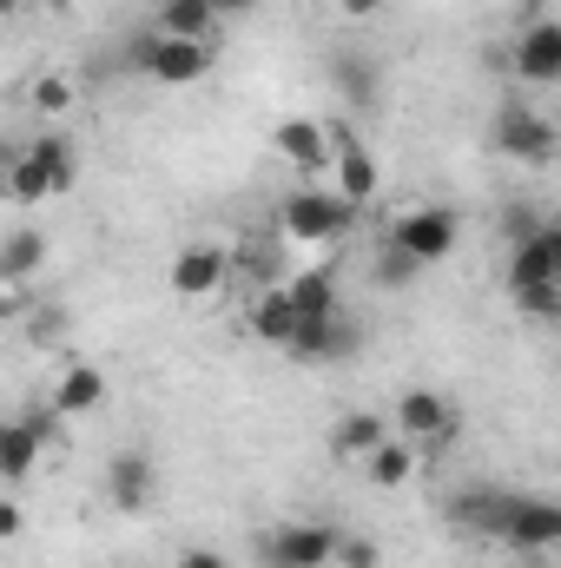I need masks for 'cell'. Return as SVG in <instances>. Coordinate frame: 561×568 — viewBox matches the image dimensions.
<instances>
[{"label": "cell", "mask_w": 561, "mask_h": 568, "mask_svg": "<svg viewBox=\"0 0 561 568\" xmlns=\"http://www.w3.org/2000/svg\"><path fill=\"white\" fill-rule=\"evenodd\" d=\"M73 179H80V152L67 133H33L20 152H0V192L13 205H47L73 192Z\"/></svg>", "instance_id": "1"}, {"label": "cell", "mask_w": 561, "mask_h": 568, "mask_svg": "<svg viewBox=\"0 0 561 568\" xmlns=\"http://www.w3.org/2000/svg\"><path fill=\"white\" fill-rule=\"evenodd\" d=\"M509 297H516L536 324L561 317V225L555 219H549L536 239L509 245Z\"/></svg>", "instance_id": "2"}, {"label": "cell", "mask_w": 561, "mask_h": 568, "mask_svg": "<svg viewBox=\"0 0 561 568\" xmlns=\"http://www.w3.org/2000/svg\"><path fill=\"white\" fill-rule=\"evenodd\" d=\"M350 225H357V205L337 192H317V185H297L278 205V239H290V245H337Z\"/></svg>", "instance_id": "3"}, {"label": "cell", "mask_w": 561, "mask_h": 568, "mask_svg": "<svg viewBox=\"0 0 561 568\" xmlns=\"http://www.w3.org/2000/svg\"><path fill=\"white\" fill-rule=\"evenodd\" d=\"M456 239H462V219L449 212V205H410V212H397L390 219V232H384V245H397L410 265H442L449 252H456Z\"/></svg>", "instance_id": "4"}, {"label": "cell", "mask_w": 561, "mask_h": 568, "mask_svg": "<svg viewBox=\"0 0 561 568\" xmlns=\"http://www.w3.org/2000/svg\"><path fill=\"white\" fill-rule=\"evenodd\" d=\"M133 67L159 87H198L212 73V40H172V33H145L133 40Z\"/></svg>", "instance_id": "5"}, {"label": "cell", "mask_w": 561, "mask_h": 568, "mask_svg": "<svg viewBox=\"0 0 561 568\" xmlns=\"http://www.w3.org/2000/svg\"><path fill=\"white\" fill-rule=\"evenodd\" d=\"M462 429V410L442 397V390H404L397 397V429L390 436H404V443H417V449H449V436Z\"/></svg>", "instance_id": "6"}, {"label": "cell", "mask_w": 561, "mask_h": 568, "mask_svg": "<svg viewBox=\"0 0 561 568\" xmlns=\"http://www.w3.org/2000/svg\"><path fill=\"white\" fill-rule=\"evenodd\" d=\"M324 133H330V172H337V199H350L357 212L377 199V185H384V172H377V159H370V145L357 140L344 120H324Z\"/></svg>", "instance_id": "7"}, {"label": "cell", "mask_w": 561, "mask_h": 568, "mask_svg": "<svg viewBox=\"0 0 561 568\" xmlns=\"http://www.w3.org/2000/svg\"><path fill=\"white\" fill-rule=\"evenodd\" d=\"M496 542L522 549V556H542L561 542V509L549 496H509L502 503V523H496Z\"/></svg>", "instance_id": "8"}, {"label": "cell", "mask_w": 561, "mask_h": 568, "mask_svg": "<svg viewBox=\"0 0 561 568\" xmlns=\"http://www.w3.org/2000/svg\"><path fill=\"white\" fill-rule=\"evenodd\" d=\"M496 145L522 165H549L555 159V120L536 113V106H502L496 113Z\"/></svg>", "instance_id": "9"}, {"label": "cell", "mask_w": 561, "mask_h": 568, "mask_svg": "<svg viewBox=\"0 0 561 568\" xmlns=\"http://www.w3.org/2000/svg\"><path fill=\"white\" fill-rule=\"evenodd\" d=\"M509 73L529 87H555L561 80V27L555 20H529L509 47Z\"/></svg>", "instance_id": "10"}, {"label": "cell", "mask_w": 561, "mask_h": 568, "mask_svg": "<svg viewBox=\"0 0 561 568\" xmlns=\"http://www.w3.org/2000/svg\"><path fill=\"white\" fill-rule=\"evenodd\" d=\"M350 351H357V317L330 311V317H297V331H290V351H284V357L337 364V357H350Z\"/></svg>", "instance_id": "11"}, {"label": "cell", "mask_w": 561, "mask_h": 568, "mask_svg": "<svg viewBox=\"0 0 561 568\" xmlns=\"http://www.w3.org/2000/svg\"><path fill=\"white\" fill-rule=\"evenodd\" d=\"M330 542H337L330 523H284V529L265 536V562L272 568H330Z\"/></svg>", "instance_id": "12"}, {"label": "cell", "mask_w": 561, "mask_h": 568, "mask_svg": "<svg viewBox=\"0 0 561 568\" xmlns=\"http://www.w3.org/2000/svg\"><path fill=\"white\" fill-rule=\"evenodd\" d=\"M172 297H212V291H225L232 284V252L225 245H185L178 258H172Z\"/></svg>", "instance_id": "13"}, {"label": "cell", "mask_w": 561, "mask_h": 568, "mask_svg": "<svg viewBox=\"0 0 561 568\" xmlns=\"http://www.w3.org/2000/svg\"><path fill=\"white\" fill-rule=\"evenodd\" d=\"M152 496H159V463H152L145 449H120V456L106 463V503H113L120 516H140Z\"/></svg>", "instance_id": "14"}, {"label": "cell", "mask_w": 561, "mask_h": 568, "mask_svg": "<svg viewBox=\"0 0 561 568\" xmlns=\"http://www.w3.org/2000/svg\"><path fill=\"white\" fill-rule=\"evenodd\" d=\"M272 152L284 165H297V172H324L330 165V133H324V120H278L272 126Z\"/></svg>", "instance_id": "15"}, {"label": "cell", "mask_w": 561, "mask_h": 568, "mask_svg": "<svg viewBox=\"0 0 561 568\" xmlns=\"http://www.w3.org/2000/svg\"><path fill=\"white\" fill-rule=\"evenodd\" d=\"M100 404H106V371H100V364H67V371L53 377V397H47L53 417H86V410H100Z\"/></svg>", "instance_id": "16"}, {"label": "cell", "mask_w": 561, "mask_h": 568, "mask_svg": "<svg viewBox=\"0 0 561 568\" xmlns=\"http://www.w3.org/2000/svg\"><path fill=\"white\" fill-rule=\"evenodd\" d=\"M278 297L297 317H330V311H344V304H337V278H330L324 265H317V272H284Z\"/></svg>", "instance_id": "17"}, {"label": "cell", "mask_w": 561, "mask_h": 568, "mask_svg": "<svg viewBox=\"0 0 561 568\" xmlns=\"http://www.w3.org/2000/svg\"><path fill=\"white\" fill-rule=\"evenodd\" d=\"M152 33L212 40V33H218V13H212V0H159V7H152Z\"/></svg>", "instance_id": "18"}, {"label": "cell", "mask_w": 561, "mask_h": 568, "mask_svg": "<svg viewBox=\"0 0 561 568\" xmlns=\"http://www.w3.org/2000/svg\"><path fill=\"white\" fill-rule=\"evenodd\" d=\"M384 436H390V424H384L377 410H350V417L330 424V456H337V463H364Z\"/></svg>", "instance_id": "19"}, {"label": "cell", "mask_w": 561, "mask_h": 568, "mask_svg": "<svg viewBox=\"0 0 561 568\" xmlns=\"http://www.w3.org/2000/svg\"><path fill=\"white\" fill-rule=\"evenodd\" d=\"M245 324H252V337L258 344H272V351H290V331H297V311L278 297V284L272 291H252V311H245Z\"/></svg>", "instance_id": "20"}, {"label": "cell", "mask_w": 561, "mask_h": 568, "mask_svg": "<svg viewBox=\"0 0 561 568\" xmlns=\"http://www.w3.org/2000/svg\"><path fill=\"white\" fill-rule=\"evenodd\" d=\"M364 469H370V483H377V489H404V483L417 476V443H404V436H384V443L364 456Z\"/></svg>", "instance_id": "21"}, {"label": "cell", "mask_w": 561, "mask_h": 568, "mask_svg": "<svg viewBox=\"0 0 561 568\" xmlns=\"http://www.w3.org/2000/svg\"><path fill=\"white\" fill-rule=\"evenodd\" d=\"M40 265H47V239H40V232H13V239L0 245V278L7 284H27Z\"/></svg>", "instance_id": "22"}, {"label": "cell", "mask_w": 561, "mask_h": 568, "mask_svg": "<svg viewBox=\"0 0 561 568\" xmlns=\"http://www.w3.org/2000/svg\"><path fill=\"white\" fill-rule=\"evenodd\" d=\"M27 100H33V113H40V120H67V113H73V100H80V87H73L67 73H33Z\"/></svg>", "instance_id": "23"}, {"label": "cell", "mask_w": 561, "mask_h": 568, "mask_svg": "<svg viewBox=\"0 0 561 568\" xmlns=\"http://www.w3.org/2000/svg\"><path fill=\"white\" fill-rule=\"evenodd\" d=\"M384 562V549H377V536H357V529H337V542H330V568H377Z\"/></svg>", "instance_id": "24"}, {"label": "cell", "mask_w": 561, "mask_h": 568, "mask_svg": "<svg viewBox=\"0 0 561 568\" xmlns=\"http://www.w3.org/2000/svg\"><path fill=\"white\" fill-rule=\"evenodd\" d=\"M410 278H417V265H410L397 245H384V252H377V284H384V291H404Z\"/></svg>", "instance_id": "25"}, {"label": "cell", "mask_w": 561, "mask_h": 568, "mask_svg": "<svg viewBox=\"0 0 561 568\" xmlns=\"http://www.w3.org/2000/svg\"><path fill=\"white\" fill-rule=\"evenodd\" d=\"M542 225H549V219H542V212H529V205H509V212H502V232H509V245H522V239H536Z\"/></svg>", "instance_id": "26"}, {"label": "cell", "mask_w": 561, "mask_h": 568, "mask_svg": "<svg viewBox=\"0 0 561 568\" xmlns=\"http://www.w3.org/2000/svg\"><path fill=\"white\" fill-rule=\"evenodd\" d=\"M212 13H218V27H225V20H252L258 0H212Z\"/></svg>", "instance_id": "27"}, {"label": "cell", "mask_w": 561, "mask_h": 568, "mask_svg": "<svg viewBox=\"0 0 561 568\" xmlns=\"http://www.w3.org/2000/svg\"><path fill=\"white\" fill-rule=\"evenodd\" d=\"M172 568H232V562H225L218 549H185V556H178Z\"/></svg>", "instance_id": "28"}, {"label": "cell", "mask_w": 561, "mask_h": 568, "mask_svg": "<svg viewBox=\"0 0 561 568\" xmlns=\"http://www.w3.org/2000/svg\"><path fill=\"white\" fill-rule=\"evenodd\" d=\"M20 536V503H0V542H13Z\"/></svg>", "instance_id": "29"}, {"label": "cell", "mask_w": 561, "mask_h": 568, "mask_svg": "<svg viewBox=\"0 0 561 568\" xmlns=\"http://www.w3.org/2000/svg\"><path fill=\"white\" fill-rule=\"evenodd\" d=\"M337 7H344L350 20H377V13H384V0H337Z\"/></svg>", "instance_id": "30"}, {"label": "cell", "mask_w": 561, "mask_h": 568, "mask_svg": "<svg viewBox=\"0 0 561 568\" xmlns=\"http://www.w3.org/2000/svg\"><path fill=\"white\" fill-rule=\"evenodd\" d=\"M20 13V0H0V20H13Z\"/></svg>", "instance_id": "31"}, {"label": "cell", "mask_w": 561, "mask_h": 568, "mask_svg": "<svg viewBox=\"0 0 561 568\" xmlns=\"http://www.w3.org/2000/svg\"><path fill=\"white\" fill-rule=\"evenodd\" d=\"M0 331H7V311H0Z\"/></svg>", "instance_id": "32"}, {"label": "cell", "mask_w": 561, "mask_h": 568, "mask_svg": "<svg viewBox=\"0 0 561 568\" xmlns=\"http://www.w3.org/2000/svg\"><path fill=\"white\" fill-rule=\"evenodd\" d=\"M0 429H7V417H0Z\"/></svg>", "instance_id": "33"}, {"label": "cell", "mask_w": 561, "mask_h": 568, "mask_svg": "<svg viewBox=\"0 0 561 568\" xmlns=\"http://www.w3.org/2000/svg\"><path fill=\"white\" fill-rule=\"evenodd\" d=\"M0 291H7V278H0Z\"/></svg>", "instance_id": "34"}]
</instances>
